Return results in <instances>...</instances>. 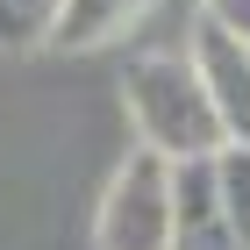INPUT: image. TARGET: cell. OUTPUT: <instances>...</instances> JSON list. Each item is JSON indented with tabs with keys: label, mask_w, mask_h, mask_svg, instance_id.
Instances as JSON below:
<instances>
[{
	"label": "cell",
	"mask_w": 250,
	"mask_h": 250,
	"mask_svg": "<svg viewBox=\"0 0 250 250\" xmlns=\"http://www.w3.org/2000/svg\"><path fill=\"white\" fill-rule=\"evenodd\" d=\"M214 186H222V214H229V229L250 243V150L229 143V150L214 157Z\"/></svg>",
	"instance_id": "obj_6"
},
{
	"label": "cell",
	"mask_w": 250,
	"mask_h": 250,
	"mask_svg": "<svg viewBox=\"0 0 250 250\" xmlns=\"http://www.w3.org/2000/svg\"><path fill=\"white\" fill-rule=\"evenodd\" d=\"M179 236V165H165L157 150L136 143V157H122V172L107 179L93 214L100 250H172Z\"/></svg>",
	"instance_id": "obj_2"
},
{
	"label": "cell",
	"mask_w": 250,
	"mask_h": 250,
	"mask_svg": "<svg viewBox=\"0 0 250 250\" xmlns=\"http://www.w3.org/2000/svg\"><path fill=\"white\" fill-rule=\"evenodd\" d=\"M64 0H0V50H36L58 36Z\"/></svg>",
	"instance_id": "obj_5"
},
{
	"label": "cell",
	"mask_w": 250,
	"mask_h": 250,
	"mask_svg": "<svg viewBox=\"0 0 250 250\" xmlns=\"http://www.w3.org/2000/svg\"><path fill=\"white\" fill-rule=\"evenodd\" d=\"M122 100H129V122L143 136V150H157L165 165H200V157L229 150V129L208 100V79L193 58H136L129 79H122Z\"/></svg>",
	"instance_id": "obj_1"
},
{
	"label": "cell",
	"mask_w": 250,
	"mask_h": 250,
	"mask_svg": "<svg viewBox=\"0 0 250 250\" xmlns=\"http://www.w3.org/2000/svg\"><path fill=\"white\" fill-rule=\"evenodd\" d=\"M150 7L157 0H64L50 50H100V43H115L122 29H136Z\"/></svg>",
	"instance_id": "obj_4"
},
{
	"label": "cell",
	"mask_w": 250,
	"mask_h": 250,
	"mask_svg": "<svg viewBox=\"0 0 250 250\" xmlns=\"http://www.w3.org/2000/svg\"><path fill=\"white\" fill-rule=\"evenodd\" d=\"M200 21H214V29L250 43V0H200Z\"/></svg>",
	"instance_id": "obj_7"
},
{
	"label": "cell",
	"mask_w": 250,
	"mask_h": 250,
	"mask_svg": "<svg viewBox=\"0 0 250 250\" xmlns=\"http://www.w3.org/2000/svg\"><path fill=\"white\" fill-rule=\"evenodd\" d=\"M186 58L208 79V100H214V115H222V129H229V143L250 150V43L229 36V29H214V21H200Z\"/></svg>",
	"instance_id": "obj_3"
}]
</instances>
